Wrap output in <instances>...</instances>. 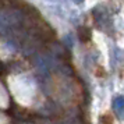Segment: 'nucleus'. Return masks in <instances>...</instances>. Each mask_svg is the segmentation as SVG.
Instances as JSON below:
<instances>
[{"label":"nucleus","mask_w":124,"mask_h":124,"mask_svg":"<svg viewBox=\"0 0 124 124\" xmlns=\"http://www.w3.org/2000/svg\"><path fill=\"white\" fill-rule=\"evenodd\" d=\"M78 36H79V39L82 40V42H86V40H89L91 39V31L88 28H85V27H82V28H79L78 29Z\"/></svg>","instance_id":"nucleus-1"},{"label":"nucleus","mask_w":124,"mask_h":124,"mask_svg":"<svg viewBox=\"0 0 124 124\" xmlns=\"http://www.w3.org/2000/svg\"><path fill=\"white\" fill-rule=\"evenodd\" d=\"M101 121H102V124H113L114 123V117L110 113H106V114H103L101 117Z\"/></svg>","instance_id":"nucleus-2"}]
</instances>
